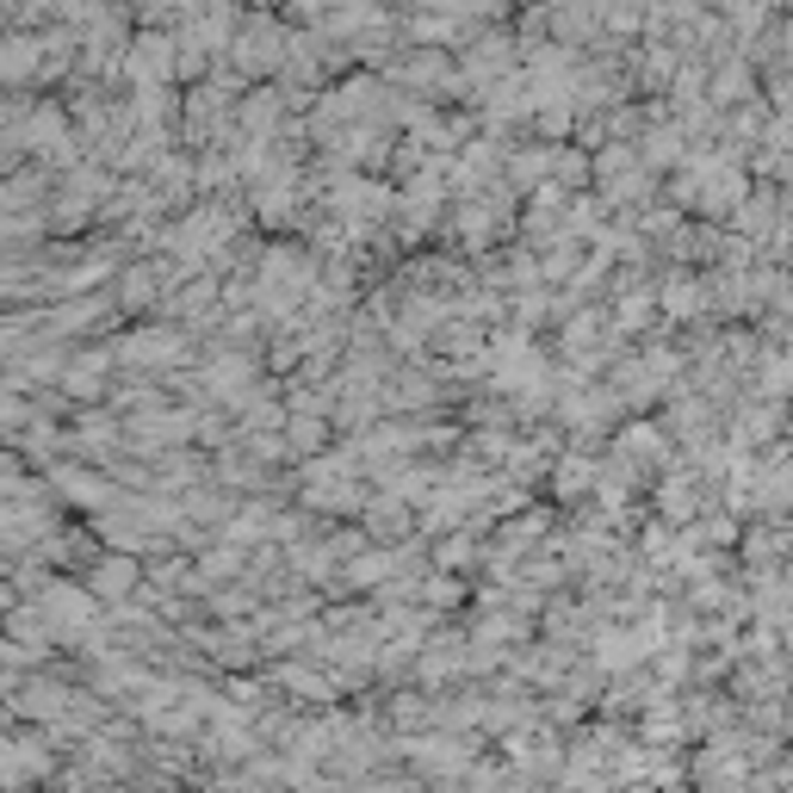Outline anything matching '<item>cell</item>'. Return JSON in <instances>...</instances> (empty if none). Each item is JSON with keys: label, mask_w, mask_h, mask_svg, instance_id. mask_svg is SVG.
Returning <instances> with one entry per match:
<instances>
[{"label": "cell", "mask_w": 793, "mask_h": 793, "mask_svg": "<svg viewBox=\"0 0 793 793\" xmlns=\"http://www.w3.org/2000/svg\"><path fill=\"white\" fill-rule=\"evenodd\" d=\"M32 63H38V44H32V38H7V44H0V81L25 75Z\"/></svg>", "instance_id": "cell-1"}, {"label": "cell", "mask_w": 793, "mask_h": 793, "mask_svg": "<svg viewBox=\"0 0 793 793\" xmlns=\"http://www.w3.org/2000/svg\"><path fill=\"white\" fill-rule=\"evenodd\" d=\"M19 713H63V695L44 682H25V695H19Z\"/></svg>", "instance_id": "cell-2"}]
</instances>
